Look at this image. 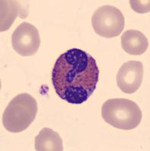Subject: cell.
Segmentation results:
<instances>
[{
  "label": "cell",
  "instance_id": "5b68a950",
  "mask_svg": "<svg viewBox=\"0 0 150 151\" xmlns=\"http://www.w3.org/2000/svg\"><path fill=\"white\" fill-rule=\"evenodd\" d=\"M12 45L13 49L21 56H33L38 52L40 45L38 29L30 23H21L12 34Z\"/></svg>",
  "mask_w": 150,
  "mask_h": 151
},
{
  "label": "cell",
  "instance_id": "3957f363",
  "mask_svg": "<svg viewBox=\"0 0 150 151\" xmlns=\"http://www.w3.org/2000/svg\"><path fill=\"white\" fill-rule=\"evenodd\" d=\"M104 120L113 127L122 130H131L140 125L142 111L139 106L125 98L109 99L102 106Z\"/></svg>",
  "mask_w": 150,
  "mask_h": 151
},
{
  "label": "cell",
  "instance_id": "277c9868",
  "mask_svg": "<svg viewBox=\"0 0 150 151\" xmlns=\"http://www.w3.org/2000/svg\"><path fill=\"white\" fill-rule=\"evenodd\" d=\"M124 17L122 12L112 5H103L95 11L92 26L96 33L104 38H114L124 30Z\"/></svg>",
  "mask_w": 150,
  "mask_h": 151
},
{
  "label": "cell",
  "instance_id": "8992f818",
  "mask_svg": "<svg viewBox=\"0 0 150 151\" xmlns=\"http://www.w3.org/2000/svg\"><path fill=\"white\" fill-rule=\"evenodd\" d=\"M143 78V63L130 60L126 62L120 68L117 75V84L123 92L133 94L140 87Z\"/></svg>",
  "mask_w": 150,
  "mask_h": 151
},
{
  "label": "cell",
  "instance_id": "ba28073f",
  "mask_svg": "<svg viewBox=\"0 0 150 151\" xmlns=\"http://www.w3.org/2000/svg\"><path fill=\"white\" fill-rule=\"evenodd\" d=\"M1 25L0 31H6L12 27L17 17L25 18L28 17L25 9H23L17 1L3 0L1 1Z\"/></svg>",
  "mask_w": 150,
  "mask_h": 151
},
{
  "label": "cell",
  "instance_id": "52a82bcc",
  "mask_svg": "<svg viewBox=\"0 0 150 151\" xmlns=\"http://www.w3.org/2000/svg\"><path fill=\"white\" fill-rule=\"evenodd\" d=\"M122 48L131 55H141L149 47V41L142 32L136 29H128L121 38Z\"/></svg>",
  "mask_w": 150,
  "mask_h": 151
},
{
  "label": "cell",
  "instance_id": "6da1fadb",
  "mask_svg": "<svg viewBox=\"0 0 150 151\" xmlns=\"http://www.w3.org/2000/svg\"><path fill=\"white\" fill-rule=\"evenodd\" d=\"M99 76L95 59L83 50L71 48L55 61L52 83L59 98L71 104H81L96 90Z\"/></svg>",
  "mask_w": 150,
  "mask_h": 151
},
{
  "label": "cell",
  "instance_id": "9c48e42d",
  "mask_svg": "<svg viewBox=\"0 0 150 151\" xmlns=\"http://www.w3.org/2000/svg\"><path fill=\"white\" fill-rule=\"evenodd\" d=\"M36 151H62V139L58 132L49 128H43L35 138Z\"/></svg>",
  "mask_w": 150,
  "mask_h": 151
},
{
  "label": "cell",
  "instance_id": "30bf717a",
  "mask_svg": "<svg viewBox=\"0 0 150 151\" xmlns=\"http://www.w3.org/2000/svg\"><path fill=\"white\" fill-rule=\"evenodd\" d=\"M131 8L137 13H147L149 12V1H130Z\"/></svg>",
  "mask_w": 150,
  "mask_h": 151
},
{
  "label": "cell",
  "instance_id": "7a4b0ae2",
  "mask_svg": "<svg viewBox=\"0 0 150 151\" xmlns=\"http://www.w3.org/2000/svg\"><path fill=\"white\" fill-rule=\"evenodd\" d=\"M37 112L36 99L27 93L19 94L11 101L4 111V127L10 132H24L34 121Z\"/></svg>",
  "mask_w": 150,
  "mask_h": 151
}]
</instances>
